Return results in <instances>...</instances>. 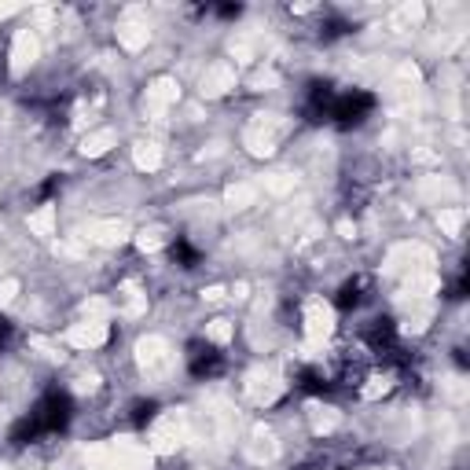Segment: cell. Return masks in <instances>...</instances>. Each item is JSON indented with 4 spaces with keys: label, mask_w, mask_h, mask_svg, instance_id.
<instances>
[{
    "label": "cell",
    "mask_w": 470,
    "mask_h": 470,
    "mask_svg": "<svg viewBox=\"0 0 470 470\" xmlns=\"http://www.w3.org/2000/svg\"><path fill=\"white\" fill-rule=\"evenodd\" d=\"M217 16H221V19H239L243 8H239V5H225V8H217Z\"/></svg>",
    "instance_id": "30bf717a"
},
{
    "label": "cell",
    "mask_w": 470,
    "mask_h": 470,
    "mask_svg": "<svg viewBox=\"0 0 470 470\" xmlns=\"http://www.w3.org/2000/svg\"><path fill=\"white\" fill-rule=\"evenodd\" d=\"M70 419H74L70 397L59 393V390H48V393L34 404V412L16 423L12 444L23 448V444H37V441H45V437H56V433H63V430L70 426Z\"/></svg>",
    "instance_id": "6da1fadb"
},
{
    "label": "cell",
    "mask_w": 470,
    "mask_h": 470,
    "mask_svg": "<svg viewBox=\"0 0 470 470\" xmlns=\"http://www.w3.org/2000/svg\"><path fill=\"white\" fill-rule=\"evenodd\" d=\"M375 110V96L364 92V89H350V92H339L335 96V107H331V125L339 129H357L368 121V114Z\"/></svg>",
    "instance_id": "7a4b0ae2"
},
{
    "label": "cell",
    "mask_w": 470,
    "mask_h": 470,
    "mask_svg": "<svg viewBox=\"0 0 470 470\" xmlns=\"http://www.w3.org/2000/svg\"><path fill=\"white\" fill-rule=\"evenodd\" d=\"M368 298H371V279H368V276H353V279H346V283L339 287L335 305H339L342 312H357Z\"/></svg>",
    "instance_id": "5b68a950"
},
{
    "label": "cell",
    "mask_w": 470,
    "mask_h": 470,
    "mask_svg": "<svg viewBox=\"0 0 470 470\" xmlns=\"http://www.w3.org/2000/svg\"><path fill=\"white\" fill-rule=\"evenodd\" d=\"M335 85L331 81H312L305 92V118L308 121H331V107H335Z\"/></svg>",
    "instance_id": "277c9868"
},
{
    "label": "cell",
    "mask_w": 470,
    "mask_h": 470,
    "mask_svg": "<svg viewBox=\"0 0 470 470\" xmlns=\"http://www.w3.org/2000/svg\"><path fill=\"white\" fill-rule=\"evenodd\" d=\"M188 371L195 379H214L225 371V353L214 342H192L188 346Z\"/></svg>",
    "instance_id": "3957f363"
},
{
    "label": "cell",
    "mask_w": 470,
    "mask_h": 470,
    "mask_svg": "<svg viewBox=\"0 0 470 470\" xmlns=\"http://www.w3.org/2000/svg\"><path fill=\"white\" fill-rule=\"evenodd\" d=\"M170 254H173V261H177L181 268H195V265L203 261V254H199V250H195L188 239H177V243L170 246Z\"/></svg>",
    "instance_id": "8992f818"
},
{
    "label": "cell",
    "mask_w": 470,
    "mask_h": 470,
    "mask_svg": "<svg viewBox=\"0 0 470 470\" xmlns=\"http://www.w3.org/2000/svg\"><path fill=\"white\" fill-rule=\"evenodd\" d=\"M298 470H312V466H298Z\"/></svg>",
    "instance_id": "8fae6325"
},
{
    "label": "cell",
    "mask_w": 470,
    "mask_h": 470,
    "mask_svg": "<svg viewBox=\"0 0 470 470\" xmlns=\"http://www.w3.org/2000/svg\"><path fill=\"white\" fill-rule=\"evenodd\" d=\"M8 342H12V324H8L5 317H0V350H5Z\"/></svg>",
    "instance_id": "9c48e42d"
},
{
    "label": "cell",
    "mask_w": 470,
    "mask_h": 470,
    "mask_svg": "<svg viewBox=\"0 0 470 470\" xmlns=\"http://www.w3.org/2000/svg\"><path fill=\"white\" fill-rule=\"evenodd\" d=\"M154 412H159V404H154V401H140L132 408V426H147L154 419Z\"/></svg>",
    "instance_id": "ba28073f"
},
{
    "label": "cell",
    "mask_w": 470,
    "mask_h": 470,
    "mask_svg": "<svg viewBox=\"0 0 470 470\" xmlns=\"http://www.w3.org/2000/svg\"><path fill=\"white\" fill-rule=\"evenodd\" d=\"M350 34V23H342V19H324L320 23V37L324 41H335V37H346Z\"/></svg>",
    "instance_id": "52a82bcc"
}]
</instances>
